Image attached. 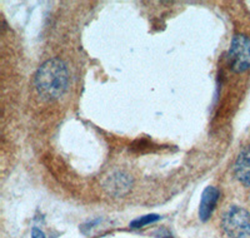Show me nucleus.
Here are the masks:
<instances>
[{
	"mask_svg": "<svg viewBox=\"0 0 250 238\" xmlns=\"http://www.w3.org/2000/svg\"><path fill=\"white\" fill-rule=\"evenodd\" d=\"M34 85L43 99H59L69 87V71L65 63L59 58L44 62L35 73Z\"/></svg>",
	"mask_w": 250,
	"mask_h": 238,
	"instance_id": "nucleus-1",
	"label": "nucleus"
},
{
	"mask_svg": "<svg viewBox=\"0 0 250 238\" xmlns=\"http://www.w3.org/2000/svg\"><path fill=\"white\" fill-rule=\"evenodd\" d=\"M224 232L229 238H245L250 235V213L238 206H231L222 219Z\"/></svg>",
	"mask_w": 250,
	"mask_h": 238,
	"instance_id": "nucleus-2",
	"label": "nucleus"
},
{
	"mask_svg": "<svg viewBox=\"0 0 250 238\" xmlns=\"http://www.w3.org/2000/svg\"><path fill=\"white\" fill-rule=\"evenodd\" d=\"M230 69L235 73H243L250 68V38L238 34L231 39L228 51Z\"/></svg>",
	"mask_w": 250,
	"mask_h": 238,
	"instance_id": "nucleus-3",
	"label": "nucleus"
},
{
	"mask_svg": "<svg viewBox=\"0 0 250 238\" xmlns=\"http://www.w3.org/2000/svg\"><path fill=\"white\" fill-rule=\"evenodd\" d=\"M133 186V178L126 172L123 170H115L105 177L103 182V187L109 194L115 197H122L131 190Z\"/></svg>",
	"mask_w": 250,
	"mask_h": 238,
	"instance_id": "nucleus-4",
	"label": "nucleus"
},
{
	"mask_svg": "<svg viewBox=\"0 0 250 238\" xmlns=\"http://www.w3.org/2000/svg\"><path fill=\"white\" fill-rule=\"evenodd\" d=\"M219 198H220V190L216 187L209 186L205 188L202 193L199 204V218L202 222H207L210 219L216 204H218Z\"/></svg>",
	"mask_w": 250,
	"mask_h": 238,
	"instance_id": "nucleus-5",
	"label": "nucleus"
},
{
	"mask_svg": "<svg viewBox=\"0 0 250 238\" xmlns=\"http://www.w3.org/2000/svg\"><path fill=\"white\" fill-rule=\"evenodd\" d=\"M234 173L240 183L250 187V147L244 148L239 153L234 165Z\"/></svg>",
	"mask_w": 250,
	"mask_h": 238,
	"instance_id": "nucleus-6",
	"label": "nucleus"
},
{
	"mask_svg": "<svg viewBox=\"0 0 250 238\" xmlns=\"http://www.w3.org/2000/svg\"><path fill=\"white\" fill-rule=\"evenodd\" d=\"M162 219L159 214H146V215H142L139 218H135L130 222V228H134V230H138V228H143L146 224L154 223V222H158Z\"/></svg>",
	"mask_w": 250,
	"mask_h": 238,
	"instance_id": "nucleus-7",
	"label": "nucleus"
},
{
	"mask_svg": "<svg viewBox=\"0 0 250 238\" xmlns=\"http://www.w3.org/2000/svg\"><path fill=\"white\" fill-rule=\"evenodd\" d=\"M31 238H45V235H44L43 231L37 228V227H34V228L31 230Z\"/></svg>",
	"mask_w": 250,
	"mask_h": 238,
	"instance_id": "nucleus-8",
	"label": "nucleus"
}]
</instances>
